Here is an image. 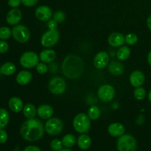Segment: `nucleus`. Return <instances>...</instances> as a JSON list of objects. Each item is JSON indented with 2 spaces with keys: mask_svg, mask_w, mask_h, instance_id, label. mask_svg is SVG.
<instances>
[{
  "mask_svg": "<svg viewBox=\"0 0 151 151\" xmlns=\"http://www.w3.org/2000/svg\"><path fill=\"white\" fill-rule=\"evenodd\" d=\"M22 4V0H9L8 4L13 8H17Z\"/></svg>",
  "mask_w": 151,
  "mask_h": 151,
  "instance_id": "nucleus-39",
  "label": "nucleus"
},
{
  "mask_svg": "<svg viewBox=\"0 0 151 151\" xmlns=\"http://www.w3.org/2000/svg\"><path fill=\"white\" fill-rule=\"evenodd\" d=\"M38 0H22V3L26 7H33L38 3Z\"/></svg>",
  "mask_w": 151,
  "mask_h": 151,
  "instance_id": "nucleus-36",
  "label": "nucleus"
},
{
  "mask_svg": "<svg viewBox=\"0 0 151 151\" xmlns=\"http://www.w3.org/2000/svg\"><path fill=\"white\" fill-rule=\"evenodd\" d=\"M131 55V49L128 46H121L116 51V58L119 61L126 60Z\"/></svg>",
  "mask_w": 151,
  "mask_h": 151,
  "instance_id": "nucleus-23",
  "label": "nucleus"
},
{
  "mask_svg": "<svg viewBox=\"0 0 151 151\" xmlns=\"http://www.w3.org/2000/svg\"><path fill=\"white\" fill-rule=\"evenodd\" d=\"M53 19L56 21L58 23H62L65 20V14L63 12L58 10L55 12L53 15Z\"/></svg>",
  "mask_w": 151,
  "mask_h": 151,
  "instance_id": "nucleus-34",
  "label": "nucleus"
},
{
  "mask_svg": "<svg viewBox=\"0 0 151 151\" xmlns=\"http://www.w3.org/2000/svg\"><path fill=\"white\" fill-rule=\"evenodd\" d=\"M116 147L118 151H136L137 141L133 136L123 134L118 139Z\"/></svg>",
  "mask_w": 151,
  "mask_h": 151,
  "instance_id": "nucleus-4",
  "label": "nucleus"
},
{
  "mask_svg": "<svg viewBox=\"0 0 151 151\" xmlns=\"http://www.w3.org/2000/svg\"><path fill=\"white\" fill-rule=\"evenodd\" d=\"M125 36L120 32H113L108 38V43L114 47H120L125 44Z\"/></svg>",
  "mask_w": 151,
  "mask_h": 151,
  "instance_id": "nucleus-15",
  "label": "nucleus"
},
{
  "mask_svg": "<svg viewBox=\"0 0 151 151\" xmlns=\"http://www.w3.org/2000/svg\"><path fill=\"white\" fill-rule=\"evenodd\" d=\"M9 49L8 44L4 41H0V53L7 52Z\"/></svg>",
  "mask_w": 151,
  "mask_h": 151,
  "instance_id": "nucleus-35",
  "label": "nucleus"
},
{
  "mask_svg": "<svg viewBox=\"0 0 151 151\" xmlns=\"http://www.w3.org/2000/svg\"><path fill=\"white\" fill-rule=\"evenodd\" d=\"M8 106L10 110L15 113H19L22 111L24 108L23 102L19 97H13L10 98L8 102Z\"/></svg>",
  "mask_w": 151,
  "mask_h": 151,
  "instance_id": "nucleus-21",
  "label": "nucleus"
},
{
  "mask_svg": "<svg viewBox=\"0 0 151 151\" xmlns=\"http://www.w3.org/2000/svg\"><path fill=\"white\" fill-rule=\"evenodd\" d=\"M45 131L50 136H57L61 133L63 128V123L60 119L56 117H51L46 122Z\"/></svg>",
  "mask_w": 151,
  "mask_h": 151,
  "instance_id": "nucleus-8",
  "label": "nucleus"
},
{
  "mask_svg": "<svg viewBox=\"0 0 151 151\" xmlns=\"http://www.w3.org/2000/svg\"><path fill=\"white\" fill-rule=\"evenodd\" d=\"M100 115H101V112L97 106H92L88 109V116L91 120H97L100 118Z\"/></svg>",
  "mask_w": 151,
  "mask_h": 151,
  "instance_id": "nucleus-28",
  "label": "nucleus"
},
{
  "mask_svg": "<svg viewBox=\"0 0 151 151\" xmlns=\"http://www.w3.org/2000/svg\"><path fill=\"white\" fill-rule=\"evenodd\" d=\"M39 56L32 51L25 52L20 58V64L25 69H32L35 67L39 63Z\"/></svg>",
  "mask_w": 151,
  "mask_h": 151,
  "instance_id": "nucleus-7",
  "label": "nucleus"
},
{
  "mask_svg": "<svg viewBox=\"0 0 151 151\" xmlns=\"http://www.w3.org/2000/svg\"><path fill=\"white\" fill-rule=\"evenodd\" d=\"M63 142L58 139L52 140L50 142V147L53 151H60L63 149Z\"/></svg>",
  "mask_w": 151,
  "mask_h": 151,
  "instance_id": "nucleus-32",
  "label": "nucleus"
},
{
  "mask_svg": "<svg viewBox=\"0 0 151 151\" xmlns=\"http://www.w3.org/2000/svg\"><path fill=\"white\" fill-rule=\"evenodd\" d=\"M16 66H15L14 63H11V62L4 63L0 69V71L2 73V75H5V76H10V75H13L16 72Z\"/></svg>",
  "mask_w": 151,
  "mask_h": 151,
  "instance_id": "nucleus-25",
  "label": "nucleus"
},
{
  "mask_svg": "<svg viewBox=\"0 0 151 151\" xmlns=\"http://www.w3.org/2000/svg\"><path fill=\"white\" fill-rule=\"evenodd\" d=\"M147 62H148L149 65L151 66V51L149 52L148 55H147Z\"/></svg>",
  "mask_w": 151,
  "mask_h": 151,
  "instance_id": "nucleus-42",
  "label": "nucleus"
},
{
  "mask_svg": "<svg viewBox=\"0 0 151 151\" xmlns=\"http://www.w3.org/2000/svg\"><path fill=\"white\" fill-rule=\"evenodd\" d=\"M125 127L119 122H114L108 128V132L111 137H119L125 134Z\"/></svg>",
  "mask_w": 151,
  "mask_h": 151,
  "instance_id": "nucleus-17",
  "label": "nucleus"
},
{
  "mask_svg": "<svg viewBox=\"0 0 151 151\" xmlns=\"http://www.w3.org/2000/svg\"><path fill=\"white\" fill-rule=\"evenodd\" d=\"M35 15L37 19L42 22H48L52 17V11L50 7L46 5H41L37 7Z\"/></svg>",
  "mask_w": 151,
  "mask_h": 151,
  "instance_id": "nucleus-11",
  "label": "nucleus"
},
{
  "mask_svg": "<svg viewBox=\"0 0 151 151\" xmlns=\"http://www.w3.org/2000/svg\"><path fill=\"white\" fill-rule=\"evenodd\" d=\"M12 35V30L7 27H0V39H8Z\"/></svg>",
  "mask_w": 151,
  "mask_h": 151,
  "instance_id": "nucleus-31",
  "label": "nucleus"
},
{
  "mask_svg": "<svg viewBox=\"0 0 151 151\" xmlns=\"http://www.w3.org/2000/svg\"><path fill=\"white\" fill-rule=\"evenodd\" d=\"M10 120V116L7 111L0 108V130L5 128Z\"/></svg>",
  "mask_w": 151,
  "mask_h": 151,
  "instance_id": "nucleus-27",
  "label": "nucleus"
},
{
  "mask_svg": "<svg viewBox=\"0 0 151 151\" xmlns=\"http://www.w3.org/2000/svg\"><path fill=\"white\" fill-rule=\"evenodd\" d=\"M50 92L55 95H60L66 91V83L60 77H54L50 80L48 85Z\"/></svg>",
  "mask_w": 151,
  "mask_h": 151,
  "instance_id": "nucleus-9",
  "label": "nucleus"
},
{
  "mask_svg": "<svg viewBox=\"0 0 151 151\" xmlns=\"http://www.w3.org/2000/svg\"><path fill=\"white\" fill-rule=\"evenodd\" d=\"M32 75L30 72L27 70H23L21 71L17 75H16V81L19 85L24 86L30 83L32 81Z\"/></svg>",
  "mask_w": 151,
  "mask_h": 151,
  "instance_id": "nucleus-19",
  "label": "nucleus"
},
{
  "mask_svg": "<svg viewBox=\"0 0 151 151\" xmlns=\"http://www.w3.org/2000/svg\"><path fill=\"white\" fill-rule=\"evenodd\" d=\"M77 144L81 150H87L91 145V139L87 134H81L77 140Z\"/></svg>",
  "mask_w": 151,
  "mask_h": 151,
  "instance_id": "nucleus-22",
  "label": "nucleus"
},
{
  "mask_svg": "<svg viewBox=\"0 0 151 151\" xmlns=\"http://www.w3.org/2000/svg\"><path fill=\"white\" fill-rule=\"evenodd\" d=\"M60 34L57 29H49L44 32L41 38V45L46 48H51L58 44Z\"/></svg>",
  "mask_w": 151,
  "mask_h": 151,
  "instance_id": "nucleus-6",
  "label": "nucleus"
},
{
  "mask_svg": "<svg viewBox=\"0 0 151 151\" xmlns=\"http://www.w3.org/2000/svg\"><path fill=\"white\" fill-rule=\"evenodd\" d=\"M56 58V52L54 50L47 49L41 52L39 55V59L41 62L45 63H50L54 61Z\"/></svg>",
  "mask_w": 151,
  "mask_h": 151,
  "instance_id": "nucleus-18",
  "label": "nucleus"
},
{
  "mask_svg": "<svg viewBox=\"0 0 151 151\" xmlns=\"http://www.w3.org/2000/svg\"><path fill=\"white\" fill-rule=\"evenodd\" d=\"M54 114L52 107L48 104H42L37 109V114L39 117L44 119H49Z\"/></svg>",
  "mask_w": 151,
  "mask_h": 151,
  "instance_id": "nucleus-16",
  "label": "nucleus"
},
{
  "mask_svg": "<svg viewBox=\"0 0 151 151\" xmlns=\"http://www.w3.org/2000/svg\"><path fill=\"white\" fill-rule=\"evenodd\" d=\"M147 26L149 28V29L151 30V14L148 16V18L147 19Z\"/></svg>",
  "mask_w": 151,
  "mask_h": 151,
  "instance_id": "nucleus-41",
  "label": "nucleus"
},
{
  "mask_svg": "<svg viewBox=\"0 0 151 151\" xmlns=\"http://www.w3.org/2000/svg\"><path fill=\"white\" fill-rule=\"evenodd\" d=\"M35 68H36L37 72L38 74H40V75H44L48 71V66H47V64L45 63H43V62H41V63L39 62L37 64V66H35Z\"/></svg>",
  "mask_w": 151,
  "mask_h": 151,
  "instance_id": "nucleus-33",
  "label": "nucleus"
},
{
  "mask_svg": "<svg viewBox=\"0 0 151 151\" xmlns=\"http://www.w3.org/2000/svg\"><path fill=\"white\" fill-rule=\"evenodd\" d=\"M109 71L115 76L121 75L124 72V66L121 62L117 60H113L109 63Z\"/></svg>",
  "mask_w": 151,
  "mask_h": 151,
  "instance_id": "nucleus-20",
  "label": "nucleus"
},
{
  "mask_svg": "<svg viewBox=\"0 0 151 151\" xmlns=\"http://www.w3.org/2000/svg\"><path fill=\"white\" fill-rule=\"evenodd\" d=\"M23 114L27 119H33L37 114V109L32 103H27L23 108Z\"/></svg>",
  "mask_w": 151,
  "mask_h": 151,
  "instance_id": "nucleus-24",
  "label": "nucleus"
},
{
  "mask_svg": "<svg viewBox=\"0 0 151 151\" xmlns=\"http://www.w3.org/2000/svg\"><path fill=\"white\" fill-rule=\"evenodd\" d=\"M62 142L64 147H66V148H70L72 147L73 146H75V145L76 144V138H75V136L72 134H68L66 135H65L64 137L62 139Z\"/></svg>",
  "mask_w": 151,
  "mask_h": 151,
  "instance_id": "nucleus-26",
  "label": "nucleus"
},
{
  "mask_svg": "<svg viewBox=\"0 0 151 151\" xmlns=\"http://www.w3.org/2000/svg\"><path fill=\"white\" fill-rule=\"evenodd\" d=\"M22 18V13L19 9L13 8L9 10L6 16V21L7 24L12 26L17 25L20 22Z\"/></svg>",
  "mask_w": 151,
  "mask_h": 151,
  "instance_id": "nucleus-13",
  "label": "nucleus"
},
{
  "mask_svg": "<svg viewBox=\"0 0 151 151\" xmlns=\"http://www.w3.org/2000/svg\"><path fill=\"white\" fill-rule=\"evenodd\" d=\"M97 95L100 100L104 103H109L114 99L115 96V89L109 84H104L98 88Z\"/></svg>",
  "mask_w": 151,
  "mask_h": 151,
  "instance_id": "nucleus-10",
  "label": "nucleus"
},
{
  "mask_svg": "<svg viewBox=\"0 0 151 151\" xmlns=\"http://www.w3.org/2000/svg\"><path fill=\"white\" fill-rule=\"evenodd\" d=\"M62 72L69 79H76L81 77L84 70V62L77 55H69L64 59L61 64Z\"/></svg>",
  "mask_w": 151,
  "mask_h": 151,
  "instance_id": "nucleus-2",
  "label": "nucleus"
},
{
  "mask_svg": "<svg viewBox=\"0 0 151 151\" xmlns=\"http://www.w3.org/2000/svg\"><path fill=\"white\" fill-rule=\"evenodd\" d=\"M58 22H56L55 19H50V21H48V23H47V27H48L49 29H57L58 27Z\"/></svg>",
  "mask_w": 151,
  "mask_h": 151,
  "instance_id": "nucleus-38",
  "label": "nucleus"
},
{
  "mask_svg": "<svg viewBox=\"0 0 151 151\" xmlns=\"http://www.w3.org/2000/svg\"><path fill=\"white\" fill-rule=\"evenodd\" d=\"M145 81V77L144 73L139 70L134 71L130 75V83L135 88L142 86Z\"/></svg>",
  "mask_w": 151,
  "mask_h": 151,
  "instance_id": "nucleus-14",
  "label": "nucleus"
},
{
  "mask_svg": "<svg viewBox=\"0 0 151 151\" xmlns=\"http://www.w3.org/2000/svg\"><path fill=\"white\" fill-rule=\"evenodd\" d=\"M7 134L5 131L3 129L0 130V143L3 144V143L6 142L7 140Z\"/></svg>",
  "mask_w": 151,
  "mask_h": 151,
  "instance_id": "nucleus-37",
  "label": "nucleus"
},
{
  "mask_svg": "<svg viewBox=\"0 0 151 151\" xmlns=\"http://www.w3.org/2000/svg\"><path fill=\"white\" fill-rule=\"evenodd\" d=\"M134 96L137 100H142L146 97V91L143 87H137L134 91Z\"/></svg>",
  "mask_w": 151,
  "mask_h": 151,
  "instance_id": "nucleus-29",
  "label": "nucleus"
},
{
  "mask_svg": "<svg viewBox=\"0 0 151 151\" xmlns=\"http://www.w3.org/2000/svg\"><path fill=\"white\" fill-rule=\"evenodd\" d=\"M12 35L17 42L24 44L30 38V31L25 25L17 24L12 29Z\"/></svg>",
  "mask_w": 151,
  "mask_h": 151,
  "instance_id": "nucleus-5",
  "label": "nucleus"
},
{
  "mask_svg": "<svg viewBox=\"0 0 151 151\" xmlns=\"http://www.w3.org/2000/svg\"><path fill=\"white\" fill-rule=\"evenodd\" d=\"M125 43L128 45L133 46L137 43V41H138V37H137V35L135 33L131 32V33L127 34L126 36L125 37Z\"/></svg>",
  "mask_w": 151,
  "mask_h": 151,
  "instance_id": "nucleus-30",
  "label": "nucleus"
},
{
  "mask_svg": "<svg viewBox=\"0 0 151 151\" xmlns=\"http://www.w3.org/2000/svg\"><path fill=\"white\" fill-rule=\"evenodd\" d=\"M91 127V121L88 114L80 113L73 119V128L79 134H86Z\"/></svg>",
  "mask_w": 151,
  "mask_h": 151,
  "instance_id": "nucleus-3",
  "label": "nucleus"
},
{
  "mask_svg": "<svg viewBox=\"0 0 151 151\" xmlns=\"http://www.w3.org/2000/svg\"><path fill=\"white\" fill-rule=\"evenodd\" d=\"M60 151H72V150H71L70 149H62V150Z\"/></svg>",
  "mask_w": 151,
  "mask_h": 151,
  "instance_id": "nucleus-44",
  "label": "nucleus"
},
{
  "mask_svg": "<svg viewBox=\"0 0 151 151\" xmlns=\"http://www.w3.org/2000/svg\"><path fill=\"white\" fill-rule=\"evenodd\" d=\"M24 151H41V149L35 145H30L28 146V147H25Z\"/></svg>",
  "mask_w": 151,
  "mask_h": 151,
  "instance_id": "nucleus-40",
  "label": "nucleus"
},
{
  "mask_svg": "<svg viewBox=\"0 0 151 151\" xmlns=\"http://www.w3.org/2000/svg\"><path fill=\"white\" fill-rule=\"evenodd\" d=\"M148 100L151 103V90L148 93Z\"/></svg>",
  "mask_w": 151,
  "mask_h": 151,
  "instance_id": "nucleus-43",
  "label": "nucleus"
},
{
  "mask_svg": "<svg viewBox=\"0 0 151 151\" xmlns=\"http://www.w3.org/2000/svg\"><path fill=\"white\" fill-rule=\"evenodd\" d=\"M45 128L38 119H27L23 122L20 133L24 139L28 142H36L44 136Z\"/></svg>",
  "mask_w": 151,
  "mask_h": 151,
  "instance_id": "nucleus-1",
  "label": "nucleus"
},
{
  "mask_svg": "<svg viewBox=\"0 0 151 151\" xmlns=\"http://www.w3.org/2000/svg\"><path fill=\"white\" fill-rule=\"evenodd\" d=\"M109 63V55L106 52L100 51L94 58V65L97 69H103Z\"/></svg>",
  "mask_w": 151,
  "mask_h": 151,
  "instance_id": "nucleus-12",
  "label": "nucleus"
}]
</instances>
